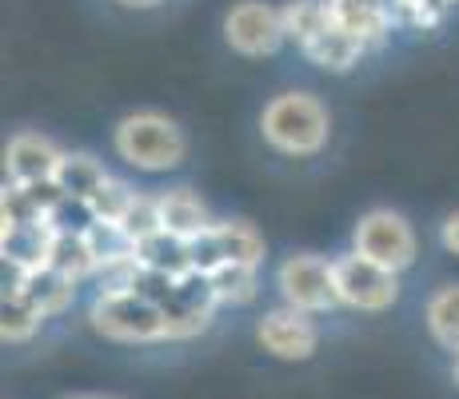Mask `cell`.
Listing matches in <instances>:
<instances>
[{"label":"cell","instance_id":"cell-18","mask_svg":"<svg viewBox=\"0 0 459 399\" xmlns=\"http://www.w3.org/2000/svg\"><path fill=\"white\" fill-rule=\"evenodd\" d=\"M423 319H428L431 340L459 360V283L439 288L436 296L428 299V312H423Z\"/></svg>","mask_w":459,"mask_h":399},{"label":"cell","instance_id":"cell-9","mask_svg":"<svg viewBox=\"0 0 459 399\" xmlns=\"http://www.w3.org/2000/svg\"><path fill=\"white\" fill-rule=\"evenodd\" d=\"M255 340L272 360L284 363H304L320 348V332H316L312 316L296 312V308H276V312L264 316L260 327H255Z\"/></svg>","mask_w":459,"mask_h":399},{"label":"cell","instance_id":"cell-17","mask_svg":"<svg viewBox=\"0 0 459 399\" xmlns=\"http://www.w3.org/2000/svg\"><path fill=\"white\" fill-rule=\"evenodd\" d=\"M88 252L96 260V276L108 268H120V264H136V239L125 232V224H108V220H96L84 232Z\"/></svg>","mask_w":459,"mask_h":399},{"label":"cell","instance_id":"cell-14","mask_svg":"<svg viewBox=\"0 0 459 399\" xmlns=\"http://www.w3.org/2000/svg\"><path fill=\"white\" fill-rule=\"evenodd\" d=\"M156 204H160V228L180 239H196L212 228L204 200L192 188H172V192H164V196H156Z\"/></svg>","mask_w":459,"mask_h":399},{"label":"cell","instance_id":"cell-22","mask_svg":"<svg viewBox=\"0 0 459 399\" xmlns=\"http://www.w3.org/2000/svg\"><path fill=\"white\" fill-rule=\"evenodd\" d=\"M328 24H332V13L324 0H292V4L284 8V32H288V40L299 44V48H307Z\"/></svg>","mask_w":459,"mask_h":399},{"label":"cell","instance_id":"cell-5","mask_svg":"<svg viewBox=\"0 0 459 399\" xmlns=\"http://www.w3.org/2000/svg\"><path fill=\"white\" fill-rule=\"evenodd\" d=\"M351 239H356L359 256H368L372 264L395 272V276H400L403 268H411V260H416V232H411L408 220L392 208H376V212H368V216H359Z\"/></svg>","mask_w":459,"mask_h":399},{"label":"cell","instance_id":"cell-20","mask_svg":"<svg viewBox=\"0 0 459 399\" xmlns=\"http://www.w3.org/2000/svg\"><path fill=\"white\" fill-rule=\"evenodd\" d=\"M48 268L68 276L73 283H81L84 276H96V260H92V252H88V239L81 232H52Z\"/></svg>","mask_w":459,"mask_h":399},{"label":"cell","instance_id":"cell-2","mask_svg":"<svg viewBox=\"0 0 459 399\" xmlns=\"http://www.w3.org/2000/svg\"><path fill=\"white\" fill-rule=\"evenodd\" d=\"M88 324L117 343H160L172 340L168 316L140 291H96L88 308Z\"/></svg>","mask_w":459,"mask_h":399},{"label":"cell","instance_id":"cell-1","mask_svg":"<svg viewBox=\"0 0 459 399\" xmlns=\"http://www.w3.org/2000/svg\"><path fill=\"white\" fill-rule=\"evenodd\" d=\"M264 140L284 156H316L328 144L332 117L312 92H280L260 117Z\"/></svg>","mask_w":459,"mask_h":399},{"label":"cell","instance_id":"cell-21","mask_svg":"<svg viewBox=\"0 0 459 399\" xmlns=\"http://www.w3.org/2000/svg\"><path fill=\"white\" fill-rule=\"evenodd\" d=\"M40 308L29 304L16 288H4V299H0V335H4V343H29L40 332Z\"/></svg>","mask_w":459,"mask_h":399},{"label":"cell","instance_id":"cell-3","mask_svg":"<svg viewBox=\"0 0 459 399\" xmlns=\"http://www.w3.org/2000/svg\"><path fill=\"white\" fill-rule=\"evenodd\" d=\"M117 152L125 164L140 168V172H168L176 168L188 152L184 144V132L176 128V120L160 117V112H136L117 124V136H112Z\"/></svg>","mask_w":459,"mask_h":399},{"label":"cell","instance_id":"cell-11","mask_svg":"<svg viewBox=\"0 0 459 399\" xmlns=\"http://www.w3.org/2000/svg\"><path fill=\"white\" fill-rule=\"evenodd\" d=\"M324 4H328L332 21L343 32H351L356 40H364L368 48L392 32V21H395L392 0H324Z\"/></svg>","mask_w":459,"mask_h":399},{"label":"cell","instance_id":"cell-28","mask_svg":"<svg viewBox=\"0 0 459 399\" xmlns=\"http://www.w3.org/2000/svg\"><path fill=\"white\" fill-rule=\"evenodd\" d=\"M120 4H125V8H156L160 0H120Z\"/></svg>","mask_w":459,"mask_h":399},{"label":"cell","instance_id":"cell-30","mask_svg":"<svg viewBox=\"0 0 459 399\" xmlns=\"http://www.w3.org/2000/svg\"><path fill=\"white\" fill-rule=\"evenodd\" d=\"M455 384H459V360H455Z\"/></svg>","mask_w":459,"mask_h":399},{"label":"cell","instance_id":"cell-19","mask_svg":"<svg viewBox=\"0 0 459 399\" xmlns=\"http://www.w3.org/2000/svg\"><path fill=\"white\" fill-rule=\"evenodd\" d=\"M104 180H108L104 164L88 152H65V160H60V168H56V188L73 200H92V192L100 188Z\"/></svg>","mask_w":459,"mask_h":399},{"label":"cell","instance_id":"cell-27","mask_svg":"<svg viewBox=\"0 0 459 399\" xmlns=\"http://www.w3.org/2000/svg\"><path fill=\"white\" fill-rule=\"evenodd\" d=\"M439 236H444V247L452 256H459V212H452V216L444 220V228H439Z\"/></svg>","mask_w":459,"mask_h":399},{"label":"cell","instance_id":"cell-24","mask_svg":"<svg viewBox=\"0 0 459 399\" xmlns=\"http://www.w3.org/2000/svg\"><path fill=\"white\" fill-rule=\"evenodd\" d=\"M140 200V192H132L125 180H117V176H108V180L100 184V188L92 192V200H88V208H92L96 220H108V224H125V216L132 212V204Z\"/></svg>","mask_w":459,"mask_h":399},{"label":"cell","instance_id":"cell-6","mask_svg":"<svg viewBox=\"0 0 459 399\" xmlns=\"http://www.w3.org/2000/svg\"><path fill=\"white\" fill-rule=\"evenodd\" d=\"M280 283V296H284V308H296V312L307 316H320L332 312L340 299H335V280H332V264L320 260L312 252H299L288 256L276 272Z\"/></svg>","mask_w":459,"mask_h":399},{"label":"cell","instance_id":"cell-10","mask_svg":"<svg viewBox=\"0 0 459 399\" xmlns=\"http://www.w3.org/2000/svg\"><path fill=\"white\" fill-rule=\"evenodd\" d=\"M60 160H65V152L48 136L21 132L4 148V176H8V184H52Z\"/></svg>","mask_w":459,"mask_h":399},{"label":"cell","instance_id":"cell-29","mask_svg":"<svg viewBox=\"0 0 459 399\" xmlns=\"http://www.w3.org/2000/svg\"><path fill=\"white\" fill-rule=\"evenodd\" d=\"M65 399H96V395H65Z\"/></svg>","mask_w":459,"mask_h":399},{"label":"cell","instance_id":"cell-4","mask_svg":"<svg viewBox=\"0 0 459 399\" xmlns=\"http://www.w3.org/2000/svg\"><path fill=\"white\" fill-rule=\"evenodd\" d=\"M332 280H335V299L356 312H387L400 299V280L395 272L379 268L368 256L348 252L332 260Z\"/></svg>","mask_w":459,"mask_h":399},{"label":"cell","instance_id":"cell-31","mask_svg":"<svg viewBox=\"0 0 459 399\" xmlns=\"http://www.w3.org/2000/svg\"><path fill=\"white\" fill-rule=\"evenodd\" d=\"M108 399H117V395H108Z\"/></svg>","mask_w":459,"mask_h":399},{"label":"cell","instance_id":"cell-25","mask_svg":"<svg viewBox=\"0 0 459 399\" xmlns=\"http://www.w3.org/2000/svg\"><path fill=\"white\" fill-rule=\"evenodd\" d=\"M92 224H96V216H92V208H88V200L65 196L56 208L48 212V228H52V232H81L84 236Z\"/></svg>","mask_w":459,"mask_h":399},{"label":"cell","instance_id":"cell-12","mask_svg":"<svg viewBox=\"0 0 459 399\" xmlns=\"http://www.w3.org/2000/svg\"><path fill=\"white\" fill-rule=\"evenodd\" d=\"M48 247H52V228L48 224H29V228H0V256L16 276L48 268Z\"/></svg>","mask_w":459,"mask_h":399},{"label":"cell","instance_id":"cell-16","mask_svg":"<svg viewBox=\"0 0 459 399\" xmlns=\"http://www.w3.org/2000/svg\"><path fill=\"white\" fill-rule=\"evenodd\" d=\"M368 52V44L364 40H356L351 32H343L340 24H328V29L320 32L312 44L304 48V56L312 60V65H320V68H328V73H348V68H356L359 65V56Z\"/></svg>","mask_w":459,"mask_h":399},{"label":"cell","instance_id":"cell-23","mask_svg":"<svg viewBox=\"0 0 459 399\" xmlns=\"http://www.w3.org/2000/svg\"><path fill=\"white\" fill-rule=\"evenodd\" d=\"M212 299L216 304H248L255 299V268H244V264H224L216 272H204Z\"/></svg>","mask_w":459,"mask_h":399},{"label":"cell","instance_id":"cell-8","mask_svg":"<svg viewBox=\"0 0 459 399\" xmlns=\"http://www.w3.org/2000/svg\"><path fill=\"white\" fill-rule=\"evenodd\" d=\"M224 37L244 56H272L288 40L284 32V8H272L264 0H240L224 16Z\"/></svg>","mask_w":459,"mask_h":399},{"label":"cell","instance_id":"cell-13","mask_svg":"<svg viewBox=\"0 0 459 399\" xmlns=\"http://www.w3.org/2000/svg\"><path fill=\"white\" fill-rule=\"evenodd\" d=\"M136 264L144 272H160V276H188V272H196L192 239H180L160 228V232H152L136 244Z\"/></svg>","mask_w":459,"mask_h":399},{"label":"cell","instance_id":"cell-7","mask_svg":"<svg viewBox=\"0 0 459 399\" xmlns=\"http://www.w3.org/2000/svg\"><path fill=\"white\" fill-rule=\"evenodd\" d=\"M192 260L196 272H216L224 264H244V268H260L264 260V239L244 220H224L212 224L204 236L192 239Z\"/></svg>","mask_w":459,"mask_h":399},{"label":"cell","instance_id":"cell-26","mask_svg":"<svg viewBox=\"0 0 459 399\" xmlns=\"http://www.w3.org/2000/svg\"><path fill=\"white\" fill-rule=\"evenodd\" d=\"M125 232L136 239V244H140V239H148L152 232H160V204L140 196L136 204H132V212L125 216Z\"/></svg>","mask_w":459,"mask_h":399},{"label":"cell","instance_id":"cell-15","mask_svg":"<svg viewBox=\"0 0 459 399\" xmlns=\"http://www.w3.org/2000/svg\"><path fill=\"white\" fill-rule=\"evenodd\" d=\"M4 288H16L29 304H37L44 312V319L60 316L76 299V283L68 276H60V272H52V268L29 272V276H13V283H4Z\"/></svg>","mask_w":459,"mask_h":399}]
</instances>
